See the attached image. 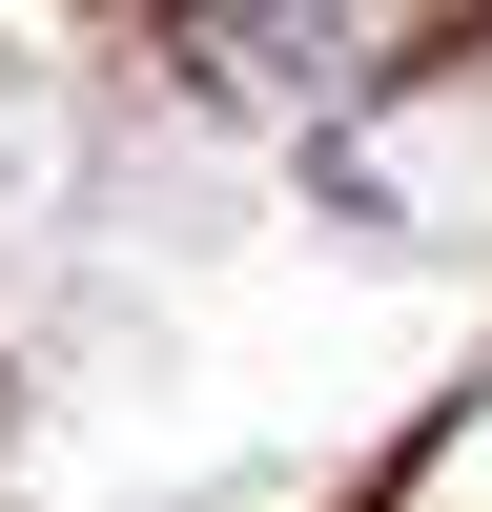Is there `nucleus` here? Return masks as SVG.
<instances>
[{"label": "nucleus", "instance_id": "obj_1", "mask_svg": "<svg viewBox=\"0 0 492 512\" xmlns=\"http://www.w3.org/2000/svg\"><path fill=\"white\" fill-rule=\"evenodd\" d=\"M205 21H226L246 62H287V82H308V62H369V41H390V0H205Z\"/></svg>", "mask_w": 492, "mask_h": 512}]
</instances>
